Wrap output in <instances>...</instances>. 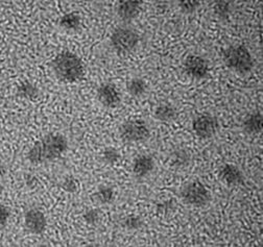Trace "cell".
<instances>
[{
  "label": "cell",
  "mask_w": 263,
  "mask_h": 247,
  "mask_svg": "<svg viewBox=\"0 0 263 247\" xmlns=\"http://www.w3.org/2000/svg\"><path fill=\"white\" fill-rule=\"evenodd\" d=\"M67 149L68 141L66 137L58 133H51L42 137L29 149L27 160L34 165L49 163L61 158Z\"/></svg>",
  "instance_id": "obj_1"
},
{
  "label": "cell",
  "mask_w": 263,
  "mask_h": 247,
  "mask_svg": "<svg viewBox=\"0 0 263 247\" xmlns=\"http://www.w3.org/2000/svg\"><path fill=\"white\" fill-rule=\"evenodd\" d=\"M51 68L57 78L63 83H76L85 74L82 59L71 51L60 52L51 61Z\"/></svg>",
  "instance_id": "obj_2"
},
{
  "label": "cell",
  "mask_w": 263,
  "mask_h": 247,
  "mask_svg": "<svg viewBox=\"0 0 263 247\" xmlns=\"http://www.w3.org/2000/svg\"><path fill=\"white\" fill-rule=\"evenodd\" d=\"M222 59L226 66L238 74H248L254 68V59L243 45H231L223 50Z\"/></svg>",
  "instance_id": "obj_3"
},
{
  "label": "cell",
  "mask_w": 263,
  "mask_h": 247,
  "mask_svg": "<svg viewBox=\"0 0 263 247\" xmlns=\"http://www.w3.org/2000/svg\"><path fill=\"white\" fill-rule=\"evenodd\" d=\"M110 42L112 48L117 53L125 54L133 51L137 47L139 43V35L133 28L120 26L116 28L111 35Z\"/></svg>",
  "instance_id": "obj_4"
},
{
  "label": "cell",
  "mask_w": 263,
  "mask_h": 247,
  "mask_svg": "<svg viewBox=\"0 0 263 247\" xmlns=\"http://www.w3.org/2000/svg\"><path fill=\"white\" fill-rule=\"evenodd\" d=\"M151 131L143 120H128L119 128V137L126 143L144 142L149 138Z\"/></svg>",
  "instance_id": "obj_5"
},
{
  "label": "cell",
  "mask_w": 263,
  "mask_h": 247,
  "mask_svg": "<svg viewBox=\"0 0 263 247\" xmlns=\"http://www.w3.org/2000/svg\"><path fill=\"white\" fill-rule=\"evenodd\" d=\"M183 201L189 205L202 208L209 203L211 195L207 187L199 180L189 182L181 191Z\"/></svg>",
  "instance_id": "obj_6"
},
{
  "label": "cell",
  "mask_w": 263,
  "mask_h": 247,
  "mask_svg": "<svg viewBox=\"0 0 263 247\" xmlns=\"http://www.w3.org/2000/svg\"><path fill=\"white\" fill-rule=\"evenodd\" d=\"M219 123L217 118L208 113L196 116L192 121V130L201 139H209L213 137L217 133Z\"/></svg>",
  "instance_id": "obj_7"
},
{
  "label": "cell",
  "mask_w": 263,
  "mask_h": 247,
  "mask_svg": "<svg viewBox=\"0 0 263 247\" xmlns=\"http://www.w3.org/2000/svg\"><path fill=\"white\" fill-rule=\"evenodd\" d=\"M184 71L185 73L194 79L206 78L209 74V64L207 59L201 55L190 54L184 60Z\"/></svg>",
  "instance_id": "obj_8"
},
{
  "label": "cell",
  "mask_w": 263,
  "mask_h": 247,
  "mask_svg": "<svg viewBox=\"0 0 263 247\" xmlns=\"http://www.w3.org/2000/svg\"><path fill=\"white\" fill-rule=\"evenodd\" d=\"M24 224L27 231L34 235H42L47 227V219L42 211L29 209L24 214Z\"/></svg>",
  "instance_id": "obj_9"
},
{
  "label": "cell",
  "mask_w": 263,
  "mask_h": 247,
  "mask_svg": "<svg viewBox=\"0 0 263 247\" xmlns=\"http://www.w3.org/2000/svg\"><path fill=\"white\" fill-rule=\"evenodd\" d=\"M96 96L98 101L108 109L117 108L121 101V96L118 89L109 83L103 84L98 87L96 91Z\"/></svg>",
  "instance_id": "obj_10"
},
{
  "label": "cell",
  "mask_w": 263,
  "mask_h": 247,
  "mask_svg": "<svg viewBox=\"0 0 263 247\" xmlns=\"http://www.w3.org/2000/svg\"><path fill=\"white\" fill-rule=\"evenodd\" d=\"M219 177L228 186L231 187L239 186L245 180L241 170L233 164L222 165L219 169Z\"/></svg>",
  "instance_id": "obj_11"
},
{
  "label": "cell",
  "mask_w": 263,
  "mask_h": 247,
  "mask_svg": "<svg viewBox=\"0 0 263 247\" xmlns=\"http://www.w3.org/2000/svg\"><path fill=\"white\" fill-rule=\"evenodd\" d=\"M142 2H119L116 6V13L123 22H130L138 17Z\"/></svg>",
  "instance_id": "obj_12"
},
{
  "label": "cell",
  "mask_w": 263,
  "mask_h": 247,
  "mask_svg": "<svg viewBox=\"0 0 263 247\" xmlns=\"http://www.w3.org/2000/svg\"><path fill=\"white\" fill-rule=\"evenodd\" d=\"M154 169L155 161L149 154H140V156L136 157L133 162V167H132V170H133V173L137 178L147 176L153 172Z\"/></svg>",
  "instance_id": "obj_13"
},
{
  "label": "cell",
  "mask_w": 263,
  "mask_h": 247,
  "mask_svg": "<svg viewBox=\"0 0 263 247\" xmlns=\"http://www.w3.org/2000/svg\"><path fill=\"white\" fill-rule=\"evenodd\" d=\"M242 129L247 134L257 135L263 129V116L260 112H253L245 117L242 121Z\"/></svg>",
  "instance_id": "obj_14"
},
{
  "label": "cell",
  "mask_w": 263,
  "mask_h": 247,
  "mask_svg": "<svg viewBox=\"0 0 263 247\" xmlns=\"http://www.w3.org/2000/svg\"><path fill=\"white\" fill-rule=\"evenodd\" d=\"M38 87L29 80L21 81L17 87V96L24 100H35L39 96Z\"/></svg>",
  "instance_id": "obj_15"
},
{
  "label": "cell",
  "mask_w": 263,
  "mask_h": 247,
  "mask_svg": "<svg viewBox=\"0 0 263 247\" xmlns=\"http://www.w3.org/2000/svg\"><path fill=\"white\" fill-rule=\"evenodd\" d=\"M59 24L61 27H63L66 30H69V32H77L82 24L81 15L77 12L65 14L61 17Z\"/></svg>",
  "instance_id": "obj_16"
},
{
  "label": "cell",
  "mask_w": 263,
  "mask_h": 247,
  "mask_svg": "<svg viewBox=\"0 0 263 247\" xmlns=\"http://www.w3.org/2000/svg\"><path fill=\"white\" fill-rule=\"evenodd\" d=\"M147 85L146 81L140 77H134L126 83L127 93L136 98L143 96L146 93Z\"/></svg>",
  "instance_id": "obj_17"
},
{
  "label": "cell",
  "mask_w": 263,
  "mask_h": 247,
  "mask_svg": "<svg viewBox=\"0 0 263 247\" xmlns=\"http://www.w3.org/2000/svg\"><path fill=\"white\" fill-rule=\"evenodd\" d=\"M154 116L159 121L171 122L176 119L177 111L175 107L170 104H161L156 108Z\"/></svg>",
  "instance_id": "obj_18"
},
{
  "label": "cell",
  "mask_w": 263,
  "mask_h": 247,
  "mask_svg": "<svg viewBox=\"0 0 263 247\" xmlns=\"http://www.w3.org/2000/svg\"><path fill=\"white\" fill-rule=\"evenodd\" d=\"M114 196H115L114 189L110 186H101L94 193V197L96 201L103 204L111 203L114 200Z\"/></svg>",
  "instance_id": "obj_19"
},
{
  "label": "cell",
  "mask_w": 263,
  "mask_h": 247,
  "mask_svg": "<svg viewBox=\"0 0 263 247\" xmlns=\"http://www.w3.org/2000/svg\"><path fill=\"white\" fill-rule=\"evenodd\" d=\"M189 153L183 149H177L172 153V162L176 167H186L189 164Z\"/></svg>",
  "instance_id": "obj_20"
},
{
  "label": "cell",
  "mask_w": 263,
  "mask_h": 247,
  "mask_svg": "<svg viewBox=\"0 0 263 247\" xmlns=\"http://www.w3.org/2000/svg\"><path fill=\"white\" fill-rule=\"evenodd\" d=\"M143 225L142 219L137 215H128L122 221V227L127 231H137Z\"/></svg>",
  "instance_id": "obj_21"
},
{
  "label": "cell",
  "mask_w": 263,
  "mask_h": 247,
  "mask_svg": "<svg viewBox=\"0 0 263 247\" xmlns=\"http://www.w3.org/2000/svg\"><path fill=\"white\" fill-rule=\"evenodd\" d=\"M120 159H121L120 152L114 147H107L103 151V160L105 163L109 165L116 164Z\"/></svg>",
  "instance_id": "obj_22"
},
{
  "label": "cell",
  "mask_w": 263,
  "mask_h": 247,
  "mask_svg": "<svg viewBox=\"0 0 263 247\" xmlns=\"http://www.w3.org/2000/svg\"><path fill=\"white\" fill-rule=\"evenodd\" d=\"M232 4L229 2H217L214 5V13L220 19H227L231 13Z\"/></svg>",
  "instance_id": "obj_23"
},
{
  "label": "cell",
  "mask_w": 263,
  "mask_h": 247,
  "mask_svg": "<svg viewBox=\"0 0 263 247\" xmlns=\"http://www.w3.org/2000/svg\"><path fill=\"white\" fill-rule=\"evenodd\" d=\"M83 217L88 225H96L101 219V213L96 209H90L84 213Z\"/></svg>",
  "instance_id": "obj_24"
},
{
  "label": "cell",
  "mask_w": 263,
  "mask_h": 247,
  "mask_svg": "<svg viewBox=\"0 0 263 247\" xmlns=\"http://www.w3.org/2000/svg\"><path fill=\"white\" fill-rule=\"evenodd\" d=\"M62 188L65 192L76 193L79 190V181L73 176H67L62 181Z\"/></svg>",
  "instance_id": "obj_25"
},
{
  "label": "cell",
  "mask_w": 263,
  "mask_h": 247,
  "mask_svg": "<svg viewBox=\"0 0 263 247\" xmlns=\"http://www.w3.org/2000/svg\"><path fill=\"white\" fill-rule=\"evenodd\" d=\"M201 3L200 2H195V0H186V2H180L179 7L181 11L185 14H192L194 13L197 9L200 8Z\"/></svg>",
  "instance_id": "obj_26"
},
{
  "label": "cell",
  "mask_w": 263,
  "mask_h": 247,
  "mask_svg": "<svg viewBox=\"0 0 263 247\" xmlns=\"http://www.w3.org/2000/svg\"><path fill=\"white\" fill-rule=\"evenodd\" d=\"M157 208H158L159 213H161L162 215H168L170 213H172L175 210L176 204H175L174 200H166V201H163V202L159 203Z\"/></svg>",
  "instance_id": "obj_27"
},
{
  "label": "cell",
  "mask_w": 263,
  "mask_h": 247,
  "mask_svg": "<svg viewBox=\"0 0 263 247\" xmlns=\"http://www.w3.org/2000/svg\"><path fill=\"white\" fill-rule=\"evenodd\" d=\"M2 217H0V219H2V229H5V227L7 225L9 219H10V216H11V211L9 210L8 207L6 205H2Z\"/></svg>",
  "instance_id": "obj_28"
}]
</instances>
